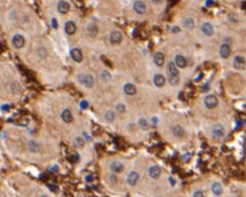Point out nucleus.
Segmentation results:
<instances>
[{
    "label": "nucleus",
    "instance_id": "34",
    "mask_svg": "<svg viewBox=\"0 0 246 197\" xmlns=\"http://www.w3.org/2000/svg\"><path fill=\"white\" fill-rule=\"evenodd\" d=\"M69 161H71V163H77L79 161V155L77 153L71 154V156H69Z\"/></svg>",
    "mask_w": 246,
    "mask_h": 197
},
{
    "label": "nucleus",
    "instance_id": "31",
    "mask_svg": "<svg viewBox=\"0 0 246 197\" xmlns=\"http://www.w3.org/2000/svg\"><path fill=\"white\" fill-rule=\"evenodd\" d=\"M101 78H102L103 82H109L110 79H111V76H110L109 72L108 71L102 72V73H101Z\"/></svg>",
    "mask_w": 246,
    "mask_h": 197
},
{
    "label": "nucleus",
    "instance_id": "26",
    "mask_svg": "<svg viewBox=\"0 0 246 197\" xmlns=\"http://www.w3.org/2000/svg\"><path fill=\"white\" fill-rule=\"evenodd\" d=\"M212 192H213L214 195H217V196H219L222 194V186L220 185L219 183H214L213 185H212Z\"/></svg>",
    "mask_w": 246,
    "mask_h": 197
},
{
    "label": "nucleus",
    "instance_id": "22",
    "mask_svg": "<svg viewBox=\"0 0 246 197\" xmlns=\"http://www.w3.org/2000/svg\"><path fill=\"white\" fill-rule=\"evenodd\" d=\"M124 92L127 95H134V94L136 93V88H135L134 85H132V84H126V85H124Z\"/></svg>",
    "mask_w": 246,
    "mask_h": 197
},
{
    "label": "nucleus",
    "instance_id": "21",
    "mask_svg": "<svg viewBox=\"0 0 246 197\" xmlns=\"http://www.w3.org/2000/svg\"><path fill=\"white\" fill-rule=\"evenodd\" d=\"M87 33L90 35V37H95V35L98 33V28H97V25L93 24V23L89 24L87 27Z\"/></svg>",
    "mask_w": 246,
    "mask_h": 197
},
{
    "label": "nucleus",
    "instance_id": "17",
    "mask_svg": "<svg viewBox=\"0 0 246 197\" xmlns=\"http://www.w3.org/2000/svg\"><path fill=\"white\" fill-rule=\"evenodd\" d=\"M154 84L157 87H163L165 85V77L162 74H156L154 76Z\"/></svg>",
    "mask_w": 246,
    "mask_h": 197
},
{
    "label": "nucleus",
    "instance_id": "23",
    "mask_svg": "<svg viewBox=\"0 0 246 197\" xmlns=\"http://www.w3.org/2000/svg\"><path fill=\"white\" fill-rule=\"evenodd\" d=\"M74 145H75V148H77V149L84 148V145H85V139L82 137L75 138V140H74Z\"/></svg>",
    "mask_w": 246,
    "mask_h": 197
},
{
    "label": "nucleus",
    "instance_id": "6",
    "mask_svg": "<svg viewBox=\"0 0 246 197\" xmlns=\"http://www.w3.org/2000/svg\"><path fill=\"white\" fill-rule=\"evenodd\" d=\"M133 9L138 14H143L146 11V6H145V3L143 1H135L134 6H133Z\"/></svg>",
    "mask_w": 246,
    "mask_h": 197
},
{
    "label": "nucleus",
    "instance_id": "27",
    "mask_svg": "<svg viewBox=\"0 0 246 197\" xmlns=\"http://www.w3.org/2000/svg\"><path fill=\"white\" fill-rule=\"evenodd\" d=\"M182 24H184L187 29H191V28L195 27V21L192 20L191 18H186V19H184Z\"/></svg>",
    "mask_w": 246,
    "mask_h": 197
},
{
    "label": "nucleus",
    "instance_id": "45",
    "mask_svg": "<svg viewBox=\"0 0 246 197\" xmlns=\"http://www.w3.org/2000/svg\"><path fill=\"white\" fill-rule=\"evenodd\" d=\"M154 3H160L162 2V0H152Z\"/></svg>",
    "mask_w": 246,
    "mask_h": 197
},
{
    "label": "nucleus",
    "instance_id": "13",
    "mask_svg": "<svg viewBox=\"0 0 246 197\" xmlns=\"http://www.w3.org/2000/svg\"><path fill=\"white\" fill-rule=\"evenodd\" d=\"M167 71H168L169 76H178V74H179V72L177 70L176 64L174 62H169V63H168V65H167Z\"/></svg>",
    "mask_w": 246,
    "mask_h": 197
},
{
    "label": "nucleus",
    "instance_id": "38",
    "mask_svg": "<svg viewBox=\"0 0 246 197\" xmlns=\"http://www.w3.org/2000/svg\"><path fill=\"white\" fill-rule=\"evenodd\" d=\"M80 107H82V109H85V108H87L88 107V103L86 100H82V103H80Z\"/></svg>",
    "mask_w": 246,
    "mask_h": 197
},
{
    "label": "nucleus",
    "instance_id": "14",
    "mask_svg": "<svg viewBox=\"0 0 246 197\" xmlns=\"http://www.w3.org/2000/svg\"><path fill=\"white\" fill-rule=\"evenodd\" d=\"M201 30H202V32L206 34V35H212L213 34V28L211 25V23H209V22H206V23H203L202 27H201Z\"/></svg>",
    "mask_w": 246,
    "mask_h": 197
},
{
    "label": "nucleus",
    "instance_id": "3",
    "mask_svg": "<svg viewBox=\"0 0 246 197\" xmlns=\"http://www.w3.org/2000/svg\"><path fill=\"white\" fill-rule=\"evenodd\" d=\"M12 44L16 49H21L22 46L25 44V40H24V38L22 37L21 34H16L12 38Z\"/></svg>",
    "mask_w": 246,
    "mask_h": 197
},
{
    "label": "nucleus",
    "instance_id": "11",
    "mask_svg": "<svg viewBox=\"0 0 246 197\" xmlns=\"http://www.w3.org/2000/svg\"><path fill=\"white\" fill-rule=\"evenodd\" d=\"M76 30H77L76 24L73 21H67L65 23V32L67 34L71 35V34H74V33L76 32Z\"/></svg>",
    "mask_w": 246,
    "mask_h": 197
},
{
    "label": "nucleus",
    "instance_id": "20",
    "mask_svg": "<svg viewBox=\"0 0 246 197\" xmlns=\"http://www.w3.org/2000/svg\"><path fill=\"white\" fill-rule=\"evenodd\" d=\"M111 170H112V172H114V173H120V172H122V171L124 170V166H123L122 163L115 161L113 163H111Z\"/></svg>",
    "mask_w": 246,
    "mask_h": 197
},
{
    "label": "nucleus",
    "instance_id": "28",
    "mask_svg": "<svg viewBox=\"0 0 246 197\" xmlns=\"http://www.w3.org/2000/svg\"><path fill=\"white\" fill-rule=\"evenodd\" d=\"M104 118H106V120L109 121V122L114 121V119H115L114 112H113V111H107V112H106V115H104Z\"/></svg>",
    "mask_w": 246,
    "mask_h": 197
},
{
    "label": "nucleus",
    "instance_id": "47",
    "mask_svg": "<svg viewBox=\"0 0 246 197\" xmlns=\"http://www.w3.org/2000/svg\"><path fill=\"white\" fill-rule=\"evenodd\" d=\"M208 89H209V88H208V85H206V86H204V87H203V89H202V90H203V92H207V90H208Z\"/></svg>",
    "mask_w": 246,
    "mask_h": 197
},
{
    "label": "nucleus",
    "instance_id": "49",
    "mask_svg": "<svg viewBox=\"0 0 246 197\" xmlns=\"http://www.w3.org/2000/svg\"><path fill=\"white\" fill-rule=\"evenodd\" d=\"M40 197H47L46 195H42V196H40Z\"/></svg>",
    "mask_w": 246,
    "mask_h": 197
},
{
    "label": "nucleus",
    "instance_id": "9",
    "mask_svg": "<svg viewBox=\"0 0 246 197\" xmlns=\"http://www.w3.org/2000/svg\"><path fill=\"white\" fill-rule=\"evenodd\" d=\"M231 53V49H230V45L226 43H223L221 45V48H220V55L223 57V59H226V57H229V55Z\"/></svg>",
    "mask_w": 246,
    "mask_h": 197
},
{
    "label": "nucleus",
    "instance_id": "1",
    "mask_svg": "<svg viewBox=\"0 0 246 197\" xmlns=\"http://www.w3.org/2000/svg\"><path fill=\"white\" fill-rule=\"evenodd\" d=\"M78 81L82 83L84 86L88 88H91L95 84V79L90 74H79L78 75Z\"/></svg>",
    "mask_w": 246,
    "mask_h": 197
},
{
    "label": "nucleus",
    "instance_id": "10",
    "mask_svg": "<svg viewBox=\"0 0 246 197\" xmlns=\"http://www.w3.org/2000/svg\"><path fill=\"white\" fill-rule=\"evenodd\" d=\"M138 178H140V176H138V174H137L136 172H131L130 174H129V176H127V184L129 185H131V186H134L135 184L137 183V181H138Z\"/></svg>",
    "mask_w": 246,
    "mask_h": 197
},
{
    "label": "nucleus",
    "instance_id": "24",
    "mask_svg": "<svg viewBox=\"0 0 246 197\" xmlns=\"http://www.w3.org/2000/svg\"><path fill=\"white\" fill-rule=\"evenodd\" d=\"M173 131H174V134H175L177 138H182L185 136V130H184L180 126H176Z\"/></svg>",
    "mask_w": 246,
    "mask_h": 197
},
{
    "label": "nucleus",
    "instance_id": "33",
    "mask_svg": "<svg viewBox=\"0 0 246 197\" xmlns=\"http://www.w3.org/2000/svg\"><path fill=\"white\" fill-rule=\"evenodd\" d=\"M38 54L41 59H44V57H46V56H47V52H46V50L45 49L41 48V49L38 50Z\"/></svg>",
    "mask_w": 246,
    "mask_h": 197
},
{
    "label": "nucleus",
    "instance_id": "16",
    "mask_svg": "<svg viewBox=\"0 0 246 197\" xmlns=\"http://www.w3.org/2000/svg\"><path fill=\"white\" fill-rule=\"evenodd\" d=\"M148 174H149V176H151L152 178H157V177H159V175H160V169H159L158 166L154 165L152 167H149Z\"/></svg>",
    "mask_w": 246,
    "mask_h": 197
},
{
    "label": "nucleus",
    "instance_id": "19",
    "mask_svg": "<svg viewBox=\"0 0 246 197\" xmlns=\"http://www.w3.org/2000/svg\"><path fill=\"white\" fill-rule=\"evenodd\" d=\"M154 62H155V64H156L157 66H162L165 62L164 54H163V53H160V52L156 53V54L154 55Z\"/></svg>",
    "mask_w": 246,
    "mask_h": 197
},
{
    "label": "nucleus",
    "instance_id": "32",
    "mask_svg": "<svg viewBox=\"0 0 246 197\" xmlns=\"http://www.w3.org/2000/svg\"><path fill=\"white\" fill-rule=\"evenodd\" d=\"M168 81H169V83L173 85V86H175V85H177V84L179 83V77L178 76H169Z\"/></svg>",
    "mask_w": 246,
    "mask_h": 197
},
{
    "label": "nucleus",
    "instance_id": "5",
    "mask_svg": "<svg viewBox=\"0 0 246 197\" xmlns=\"http://www.w3.org/2000/svg\"><path fill=\"white\" fill-rule=\"evenodd\" d=\"M234 67L236 70H241V71L245 68V59L242 55H237L234 57Z\"/></svg>",
    "mask_w": 246,
    "mask_h": 197
},
{
    "label": "nucleus",
    "instance_id": "44",
    "mask_svg": "<svg viewBox=\"0 0 246 197\" xmlns=\"http://www.w3.org/2000/svg\"><path fill=\"white\" fill-rule=\"evenodd\" d=\"M203 75H202V73H200V74H199V76L197 77V78H196V79H195V81H196V82H199V81H200V78H201V77H202Z\"/></svg>",
    "mask_w": 246,
    "mask_h": 197
},
{
    "label": "nucleus",
    "instance_id": "40",
    "mask_svg": "<svg viewBox=\"0 0 246 197\" xmlns=\"http://www.w3.org/2000/svg\"><path fill=\"white\" fill-rule=\"evenodd\" d=\"M49 171H51V172H54V173H56V172H58V169H57V166H53L52 169H49Z\"/></svg>",
    "mask_w": 246,
    "mask_h": 197
},
{
    "label": "nucleus",
    "instance_id": "46",
    "mask_svg": "<svg viewBox=\"0 0 246 197\" xmlns=\"http://www.w3.org/2000/svg\"><path fill=\"white\" fill-rule=\"evenodd\" d=\"M173 32H179V29H178V28H174V29H173Z\"/></svg>",
    "mask_w": 246,
    "mask_h": 197
},
{
    "label": "nucleus",
    "instance_id": "18",
    "mask_svg": "<svg viewBox=\"0 0 246 197\" xmlns=\"http://www.w3.org/2000/svg\"><path fill=\"white\" fill-rule=\"evenodd\" d=\"M62 119L65 121L66 123H69L73 121V114H71V110L65 109L63 112H62Z\"/></svg>",
    "mask_w": 246,
    "mask_h": 197
},
{
    "label": "nucleus",
    "instance_id": "7",
    "mask_svg": "<svg viewBox=\"0 0 246 197\" xmlns=\"http://www.w3.org/2000/svg\"><path fill=\"white\" fill-rule=\"evenodd\" d=\"M122 41V34L119 31H113L110 34V42L111 44H119Z\"/></svg>",
    "mask_w": 246,
    "mask_h": 197
},
{
    "label": "nucleus",
    "instance_id": "39",
    "mask_svg": "<svg viewBox=\"0 0 246 197\" xmlns=\"http://www.w3.org/2000/svg\"><path fill=\"white\" fill-rule=\"evenodd\" d=\"M52 27L54 28V29H57V21H56V19H55V18L52 19Z\"/></svg>",
    "mask_w": 246,
    "mask_h": 197
},
{
    "label": "nucleus",
    "instance_id": "48",
    "mask_svg": "<svg viewBox=\"0 0 246 197\" xmlns=\"http://www.w3.org/2000/svg\"><path fill=\"white\" fill-rule=\"evenodd\" d=\"M153 122H154L153 125L155 126V125H156V122H157V119H156V118H153Z\"/></svg>",
    "mask_w": 246,
    "mask_h": 197
},
{
    "label": "nucleus",
    "instance_id": "37",
    "mask_svg": "<svg viewBox=\"0 0 246 197\" xmlns=\"http://www.w3.org/2000/svg\"><path fill=\"white\" fill-rule=\"evenodd\" d=\"M193 197H204V194L200 191H197V192L193 194Z\"/></svg>",
    "mask_w": 246,
    "mask_h": 197
},
{
    "label": "nucleus",
    "instance_id": "35",
    "mask_svg": "<svg viewBox=\"0 0 246 197\" xmlns=\"http://www.w3.org/2000/svg\"><path fill=\"white\" fill-rule=\"evenodd\" d=\"M181 159L184 160V161H186V162H188L189 160L191 159V154H190V153H186V154H184V155L181 156Z\"/></svg>",
    "mask_w": 246,
    "mask_h": 197
},
{
    "label": "nucleus",
    "instance_id": "36",
    "mask_svg": "<svg viewBox=\"0 0 246 197\" xmlns=\"http://www.w3.org/2000/svg\"><path fill=\"white\" fill-rule=\"evenodd\" d=\"M116 109H118V111H119V112H123V111L125 110V107H124V105L119 104L118 106H116Z\"/></svg>",
    "mask_w": 246,
    "mask_h": 197
},
{
    "label": "nucleus",
    "instance_id": "41",
    "mask_svg": "<svg viewBox=\"0 0 246 197\" xmlns=\"http://www.w3.org/2000/svg\"><path fill=\"white\" fill-rule=\"evenodd\" d=\"M93 175H91V174H89V175L86 176V181H87V182H90L91 180H93Z\"/></svg>",
    "mask_w": 246,
    "mask_h": 197
},
{
    "label": "nucleus",
    "instance_id": "8",
    "mask_svg": "<svg viewBox=\"0 0 246 197\" xmlns=\"http://www.w3.org/2000/svg\"><path fill=\"white\" fill-rule=\"evenodd\" d=\"M71 59L75 61V62H82V51L79 49H73L71 51Z\"/></svg>",
    "mask_w": 246,
    "mask_h": 197
},
{
    "label": "nucleus",
    "instance_id": "2",
    "mask_svg": "<svg viewBox=\"0 0 246 197\" xmlns=\"http://www.w3.org/2000/svg\"><path fill=\"white\" fill-rule=\"evenodd\" d=\"M223 134H224V129H223V127L221 126V125H217V126L213 128V130H212V138H213L214 140H220L221 138L223 137Z\"/></svg>",
    "mask_w": 246,
    "mask_h": 197
},
{
    "label": "nucleus",
    "instance_id": "29",
    "mask_svg": "<svg viewBox=\"0 0 246 197\" xmlns=\"http://www.w3.org/2000/svg\"><path fill=\"white\" fill-rule=\"evenodd\" d=\"M138 125H140V127L142 128V129H144V130H147L148 129V122L146 119H144V118H142V119H140L138 120Z\"/></svg>",
    "mask_w": 246,
    "mask_h": 197
},
{
    "label": "nucleus",
    "instance_id": "25",
    "mask_svg": "<svg viewBox=\"0 0 246 197\" xmlns=\"http://www.w3.org/2000/svg\"><path fill=\"white\" fill-rule=\"evenodd\" d=\"M29 149H30L32 152H38V151H40V144H38L36 141L31 140V141L29 142Z\"/></svg>",
    "mask_w": 246,
    "mask_h": 197
},
{
    "label": "nucleus",
    "instance_id": "4",
    "mask_svg": "<svg viewBox=\"0 0 246 197\" xmlns=\"http://www.w3.org/2000/svg\"><path fill=\"white\" fill-rule=\"evenodd\" d=\"M204 104L208 108H214L218 105V98L214 95H208L204 98Z\"/></svg>",
    "mask_w": 246,
    "mask_h": 197
},
{
    "label": "nucleus",
    "instance_id": "12",
    "mask_svg": "<svg viewBox=\"0 0 246 197\" xmlns=\"http://www.w3.org/2000/svg\"><path fill=\"white\" fill-rule=\"evenodd\" d=\"M57 9H58V11H60V13H67L69 11V9H71V6H69L68 2L62 0V1L58 2V5H57Z\"/></svg>",
    "mask_w": 246,
    "mask_h": 197
},
{
    "label": "nucleus",
    "instance_id": "42",
    "mask_svg": "<svg viewBox=\"0 0 246 197\" xmlns=\"http://www.w3.org/2000/svg\"><path fill=\"white\" fill-rule=\"evenodd\" d=\"M49 187L51 188V189H52V191H54V192H57V187H56V186H52L51 184H49Z\"/></svg>",
    "mask_w": 246,
    "mask_h": 197
},
{
    "label": "nucleus",
    "instance_id": "30",
    "mask_svg": "<svg viewBox=\"0 0 246 197\" xmlns=\"http://www.w3.org/2000/svg\"><path fill=\"white\" fill-rule=\"evenodd\" d=\"M11 90H12V93L16 94L21 90V87H20V85L18 83H12L11 84Z\"/></svg>",
    "mask_w": 246,
    "mask_h": 197
},
{
    "label": "nucleus",
    "instance_id": "15",
    "mask_svg": "<svg viewBox=\"0 0 246 197\" xmlns=\"http://www.w3.org/2000/svg\"><path fill=\"white\" fill-rule=\"evenodd\" d=\"M174 63H175L178 67H181V68H184V67H186L187 66V60L182 56V55H177L175 57V62H174Z\"/></svg>",
    "mask_w": 246,
    "mask_h": 197
},
{
    "label": "nucleus",
    "instance_id": "43",
    "mask_svg": "<svg viewBox=\"0 0 246 197\" xmlns=\"http://www.w3.org/2000/svg\"><path fill=\"white\" fill-rule=\"evenodd\" d=\"M213 5H214L213 0H208V1H207V6H213Z\"/></svg>",
    "mask_w": 246,
    "mask_h": 197
}]
</instances>
